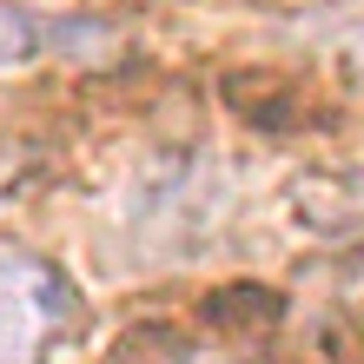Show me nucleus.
<instances>
[{"label": "nucleus", "instance_id": "f257e3e1", "mask_svg": "<svg viewBox=\"0 0 364 364\" xmlns=\"http://www.w3.org/2000/svg\"><path fill=\"white\" fill-rule=\"evenodd\" d=\"M87 298L47 252L0 245V364H53L80 338Z\"/></svg>", "mask_w": 364, "mask_h": 364}, {"label": "nucleus", "instance_id": "f03ea898", "mask_svg": "<svg viewBox=\"0 0 364 364\" xmlns=\"http://www.w3.org/2000/svg\"><path fill=\"white\" fill-rule=\"evenodd\" d=\"M47 47H100V27H67V20H40L14 0H0V73L27 67Z\"/></svg>", "mask_w": 364, "mask_h": 364}, {"label": "nucleus", "instance_id": "7ed1b4c3", "mask_svg": "<svg viewBox=\"0 0 364 364\" xmlns=\"http://www.w3.org/2000/svg\"><path fill=\"white\" fill-rule=\"evenodd\" d=\"M358 199H364L358 173H325V179L291 186V212H298V225H311V232H364Z\"/></svg>", "mask_w": 364, "mask_h": 364}]
</instances>
